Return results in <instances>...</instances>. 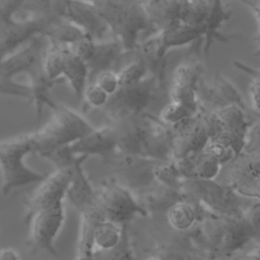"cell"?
Returning <instances> with one entry per match:
<instances>
[{"instance_id":"277c9868","label":"cell","mask_w":260,"mask_h":260,"mask_svg":"<svg viewBox=\"0 0 260 260\" xmlns=\"http://www.w3.org/2000/svg\"><path fill=\"white\" fill-rule=\"evenodd\" d=\"M23 1L0 0V49L4 58L35 37H46L52 22L58 18H18Z\"/></svg>"},{"instance_id":"e575fe53","label":"cell","mask_w":260,"mask_h":260,"mask_svg":"<svg viewBox=\"0 0 260 260\" xmlns=\"http://www.w3.org/2000/svg\"><path fill=\"white\" fill-rule=\"evenodd\" d=\"M122 235V225L104 219L98 223L93 234L94 250H108L115 247Z\"/></svg>"},{"instance_id":"6da1fadb","label":"cell","mask_w":260,"mask_h":260,"mask_svg":"<svg viewBox=\"0 0 260 260\" xmlns=\"http://www.w3.org/2000/svg\"><path fill=\"white\" fill-rule=\"evenodd\" d=\"M88 1L93 3L125 53H132L140 43V36L152 28L144 0Z\"/></svg>"},{"instance_id":"6125c7cd","label":"cell","mask_w":260,"mask_h":260,"mask_svg":"<svg viewBox=\"0 0 260 260\" xmlns=\"http://www.w3.org/2000/svg\"><path fill=\"white\" fill-rule=\"evenodd\" d=\"M257 250H258V252H259V254H260V247H258V248H257Z\"/></svg>"},{"instance_id":"f546056e","label":"cell","mask_w":260,"mask_h":260,"mask_svg":"<svg viewBox=\"0 0 260 260\" xmlns=\"http://www.w3.org/2000/svg\"><path fill=\"white\" fill-rule=\"evenodd\" d=\"M63 54V75L67 80L77 100H82L83 92L88 83V68L85 62L77 57L69 46L61 45Z\"/></svg>"},{"instance_id":"d4e9b609","label":"cell","mask_w":260,"mask_h":260,"mask_svg":"<svg viewBox=\"0 0 260 260\" xmlns=\"http://www.w3.org/2000/svg\"><path fill=\"white\" fill-rule=\"evenodd\" d=\"M123 54L125 52L121 43L114 38L96 42L92 57L86 64L88 68V83H92L100 73L113 70V67Z\"/></svg>"},{"instance_id":"bcb514c9","label":"cell","mask_w":260,"mask_h":260,"mask_svg":"<svg viewBox=\"0 0 260 260\" xmlns=\"http://www.w3.org/2000/svg\"><path fill=\"white\" fill-rule=\"evenodd\" d=\"M203 150L208 154L212 155L214 158H216L218 162L221 165V167L228 165L236 157V154L231 147L225 146L211 139L208 141Z\"/></svg>"},{"instance_id":"74e56055","label":"cell","mask_w":260,"mask_h":260,"mask_svg":"<svg viewBox=\"0 0 260 260\" xmlns=\"http://www.w3.org/2000/svg\"><path fill=\"white\" fill-rule=\"evenodd\" d=\"M153 177L156 182L171 189L181 191L184 179L173 159L156 161L153 167Z\"/></svg>"},{"instance_id":"7bdbcfd3","label":"cell","mask_w":260,"mask_h":260,"mask_svg":"<svg viewBox=\"0 0 260 260\" xmlns=\"http://www.w3.org/2000/svg\"><path fill=\"white\" fill-rule=\"evenodd\" d=\"M207 14L206 0H190L182 22L192 26H203Z\"/></svg>"},{"instance_id":"836d02e7","label":"cell","mask_w":260,"mask_h":260,"mask_svg":"<svg viewBox=\"0 0 260 260\" xmlns=\"http://www.w3.org/2000/svg\"><path fill=\"white\" fill-rule=\"evenodd\" d=\"M92 260H139L130 240L129 224L122 225L119 243L108 250H94Z\"/></svg>"},{"instance_id":"d6a6232c","label":"cell","mask_w":260,"mask_h":260,"mask_svg":"<svg viewBox=\"0 0 260 260\" xmlns=\"http://www.w3.org/2000/svg\"><path fill=\"white\" fill-rule=\"evenodd\" d=\"M85 37L87 36L81 28L62 17L56 18L46 34L48 40L65 46H71Z\"/></svg>"},{"instance_id":"7402d4cb","label":"cell","mask_w":260,"mask_h":260,"mask_svg":"<svg viewBox=\"0 0 260 260\" xmlns=\"http://www.w3.org/2000/svg\"><path fill=\"white\" fill-rule=\"evenodd\" d=\"M26 75L28 77V85L31 93L30 104L35 105L37 119L40 121L45 107L50 108L52 111L56 109L58 103L52 96V88L57 84L63 83V81L51 80L44 71L43 61L32 67Z\"/></svg>"},{"instance_id":"ab89813d","label":"cell","mask_w":260,"mask_h":260,"mask_svg":"<svg viewBox=\"0 0 260 260\" xmlns=\"http://www.w3.org/2000/svg\"><path fill=\"white\" fill-rule=\"evenodd\" d=\"M54 0H24L17 14L18 18H54Z\"/></svg>"},{"instance_id":"ba28073f","label":"cell","mask_w":260,"mask_h":260,"mask_svg":"<svg viewBox=\"0 0 260 260\" xmlns=\"http://www.w3.org/2000/svg\"><path fill=\"white\" fill-rule=\"evenodd\" d=\"M65 222L64 202L42 209L30 216L28 224V245L31 250H42L57 256L56 239Z\"/></svg>"},{"instance_id":"e0dca14e","label":"cell","mask_w":260,"mask_h":260,"mask_svg":"<svg viewBox=\"0 0 260 260\" xmlns=\"http://www.w3.org/2000/svg\"><path fill=\"white\" fill-rule=\"evenodd\" d=\"M223 179L217 180L239 194L260 178V153H241L223 166Z\"/></svg>"},{"instance_id":"83f0119b","label":"cell","mask_w":260,"mask_h":260,"mask_svg":"<svg viewBox=\"0 0 260 260\" xmlns=\"http://www.w3.org/2000/svg\"><path fill=\"white\" fill-rule=\"evenodd\" d=\"M203 26H192L180 22L170 28L157 32L159 52L161 55H169L171 50L191 45L203 38Z\"/></svg>"},{"instance_id":"6f0895ef","label":"cell","mask_w":260,"mask_h":260,"mask_svg":"<svg viewBox=\"0 0 260 260\" xmlns=\"http://www.w3.org/2000/svg\"><path fill=\"white\" fill-rule=\"evenodd\" d=\"M160 1L161 0H144V3L146 5V7L149 8V7H152V6L156 5V4H158Z\"/></svg>"},{"instance_id":"f6af8a7d","label":"cell","mask_w":260,"mask_h":260,"mask_svg":"<svg viewBox=\"0 0 260 260\" xmlns=\"http://www.w3.org/2000/svg\"><path fill=\"white\" fill-rule=\"evenodd\" d=\"M110 95L106 93L96 83H88L84 89L82 100L84 101V105L93 108L100 109L104 108L109 101Z\"/></svg>"},{"instance_id":"b9f144b4","label":"cell","mask_w":260,"mask_h":260,"mask_svg":"<svg viewBox=\"0 0 260 260\" xmlns=\"http://www.w3.org/2000/svg\"><path fill=\"white\" fill-rule=\"evenodd\" d=\"M0 94L26 100L30 103L31 93L28 84L17 82L15 78H9L0 74Z\"/></svg>"},{"instance_id":"9f6ffc18","label":"cell","mask_w":260,"mask_h":260,"mask_svg":"<svg viewBox=\"0 0 260 260\" xmlns=\"http://www.w3.org/2000/svg\"><path fill=\"white\" fill-rule=\"evenodd\" d=\"M253 41L257 44V50L255 51V54L257 55V56H259L260 55V29L258 30V32L253 37Z\"/></svg>"},{"instance_id":"7a4b0ae2","label":"cell","mask_w":260,"mask_h":260,"mask_svg":"<svg viewBox=\"0 0 260 260\" xmlns=\"http://www.w3.org/2000/svg\"><path fill=\"white\" fill-rule=\"evenodd\" d=\"M94 128L82 115L58 103L51 119L38 130L30 132L35 153L41 156L58 147L70 145Z\"/></svg>"},{"instance_id":"8fae6325","label":"cell","mask_w":260,"mask_h":260,"mask_svg":"<svg viewBox=\"0 0 260 260\" xmlns=\"http://www.w3.org/2000/svg\"><path fill=\"white\" fill-rule=\"evenodd\" d=\"M107 123L114 130L118 151L141 155L147 123V114L145 112L108 118Z\"/></svg>"},{"instance_id":"f35d334b","label":"cell","mask_w":260,"mask_h":260,"mask_svg":"<svg viewBox=\"0 0 260 260\" xmlns=\"http://www.w3.org/2000/svg\"><path fill=\"white\" fill-rule=\"evenodd\" d=\"M196 114L197 113L193 112L183 104L171 101L162 108L158 120L172 129H175Z\"/></svg>"},{"instance_id":"2e32d148","label":"cell","mask_w":260,"mask_h":260,"mask_svg":"<svg viewBox=\"0 0 260 260\" xmlns=\"http://www.w3.org/2000/svg\"><path fill=\"white\" fill-rule=\"evenodd\" d=\"M150 255L161 260H207V255L201 251L186 233L172 229L165 238L155 240Z\"/></svg>"},{"instance_id":"f5cc1de1","label":"cell","mask_w":260,"mask_h":260,"mask_svg":"<svg viewBox=\"0 0 260 260\" xmlns=\"http://www.w3.org/2000/svg\"><path fill=\"white\" fill-rule=\"evenodd\" d=\"M240 195L252 200H260V178L248 188L243 190Z\"/></svg>"},{"instance_id":"d6986e66","label":"cell","mask_w":260,"mask_h":260,"mask_svg":"<svg viewBox=\"0 0 260 260\" xmlns=\"http://www.w3.org/2000/svg\"><path fill=\"white\" fill-rule=\"evenodd\" d=\"M134 195L147 217L166 215L167 211L175 203L185 198L182 191L171 189L155 180L146 187L134 192Z\"/></svg>"},{"instance_id":"484cf974","label":"cell","mask_w":260,"mask_h":260,"mask_svg":"<svg viewBox=\"0 0 260 260\" xmlns=\"http://www.w3.org/2000/svg\"><path fill=\"white\" fill-rule=\"evenodd\" d=\"M207 3V14L203 24V54L205 57L208 56L210 48L214 41L228 43L230 38L222 35L219 28L225 20L229 19V11L224 8L222 0H206Z\"/></svg>"},{"instance_id":"9c48e42d","label":"cell","mask_w":260,"mask_h":260,"mask_svg":"<svg viewBox=\"0 0 260 260\" xmlns=\"http://www.w3.org/2000/svg\"><path fill=\"white\" fill-rule=\"evenodd\" d=\"M105 160L116 171V180L133 193L154 181L153 167L158 160L142 155L129 154L116 150Z\"/></svg>"},{"instance_id":"ffe728a7","label":"cell","mask_w":260,"mask_h":260,"mask_svg":"<svg viewBox=\"0 0 260 260\" xmlns=\"http://www.w3.org/2000/svg\"><path fill=\"white\" fill-rule=\"evenodd\" d=\"M70 150L75 155H99L107 158L117 150V142L114 130L110 124H105L100 128H94L89 134L69 145Z\"/></svg>"},{"instance_id":"ee69618b","label":"cell","mask_w":260,"mask_h":260,"mask_svg":"<svg viewBox=\"0 0 260 260\" xmlns=\"http://www.w3.org/2000/svg\"><path fill=\"white\" fill-rule=\"evenodd\" d=\"M243 217L250 230L253 241L260 240V200H252L243 212Z\"/></svg>"},{"instance_id":"30bf717a","label":"cell","mask_w":260,"mask_h":260,"mask_svg":"<svg viewBox=\"0 0 260 260\" xmlns=\"http://www.w3.org/2000/svg\"><path fill=\"white\" fill-rule=\"evenodd\" d=\"M74 164L69 168L56 169L52 174L47 175L43 181L38 183L37 188L26 200L23 213L25 223L36 212L65 201L66 193L73 176Z\"/></svg>"},{"instance_id":"3957f363","label":"cell","mask_w":260,"mask_h":260,"mask_svg":"<svg viewBox=\"0 0 260 260\" xmlns=\"http://www.w3.org/2000/svg\"><path fill=\"white\" fill-rule=\"evenodd\" d=\"M29 153H35L31 134L0 140V174L1 192L9 195L22 187L38 184L48 174L40 173L30 169L25 158Z\"/></svg>"},{"instance_id":"94428289","label":"cell","mask_w":260,"mask_h":260,"mask_svg":"<svg viewBox=\"0 0 260 260\" xmlns=\"http://www.w3.org/2000/svg\"><path fill=\"white\" fill-rule=\"evenodd\" d=\"M257 244H258V247H260V240L257 242Z\"/></svg>"},{"instance_id":"8d00e7d4","label":"cell","mask_w":260,"mask_h":260,"mask_svg":"<svg viewBox=\"0 0 260 260\" xmlns=\"http://www.w3.org/2000/svg\"><path fill=\"white\" fill-rule=\"evenodd\" d=\"M191 157L194 175L193 179L213 180L217 178L222 167L216 158L204 150L191 154Z\"/></svg>"},{"instance_id":"cb8c5ba5","label":"cell","mask_w":260,"mask_h":260,"mask_svg":"<svg viewBox=\"0 0 260 260\" xmlns=\"http://www.w3.org/2000/svg\"><path fill=\"white\" fill-rule=\"evenodd\" d=\"M78 214L80 221L75 260H92V254L94 251V230L98 223L105 219V216L98 204V201L91 207Z\"/></svg>"},{"instance_id":"5b68a950","label":"cell","mask_w":260,"mask_h":260,"mask_svg":"<svg viewBox=\"0 0 260 260\" xmlns=\"http://www.w3.org/2000/svg\"><path fill=\"white\" fill-rule=\"evenodd\" d=\"M181 191L185 196L198 201L209 211L228 217L242 216L252 199L243 197L234 188L216 179H187Z\"/></svg>"},{"instance_id":"8992f818","label":"cell","mask_w":260,"mask_h":260,"mask_svg":"<svg viewBox=\"0 0 260 260\" xmlns=\"http://www.w3.org/2000/svg\"><path fill=\"white\" fill-rule=\"evenodd\" d=\"M96 201L105 219L119 225L129 224L136 216L147 217L134 193L112 179L95 189Z\"/></svg>"},{"instance_id":"52a82bcc","label":"cell","mask_w":260,"mask_h":260,"mask_svg":"<svg viewBox=\"0 0 260 260\" xmlns=\"http://www.w3.org/2000/svg\"><path fill=\"white\" fill-rule=\"evenodd\" d=\"M156 90H159L157 80L148 74L140 82L120 86L119 89L109 98L103 108L108 118H114L128 114H141L151 104Z\"/></svg>"},{"instance_id":"603a6c76","label":"cell","mask_w":260,"mask_h":260,"mask_svg":"<svg viewBox=\"0 0 260 260\" xmlns=\"http://www.w3.org/2000/svg\"><path fill=\"white\" fill-rule=\"evenodd\" d=\"M133 52L136 53V59L145 65L148 74L155 77L159 90H165L169 55L160 54L157 35L139 43Z\"/></svg>"},{"instance_id":"7c38bea8","label":"cell","mask_w":260,"mask_h":260,"mask_svg":"<svg viewBox=\"0 0 260 260\" xmlns=\"http://www.w3.org/2000/svg\"><path fill=\"white\" fill-rule=\"evenodd\" d=\"M62 18L77 25L95 42L106 41V37L111 34L106 21L88 0H66Z\"/></svg>"},{"instance_id":"f907efd6","label":"cell","mask_w":260,"mask_h":260,"mask_svg":"<svg viewBox=\"0 0 260 260\" xmlns=\"http://www.w3.org/2000/svg\"><path fill=\"white\" fill-rule=\"evenodd\" d=\"M211 260H260V254L258 250L253 252H244L243 250L223 254L212 258Z\"/></svg>"},{"instance_id":"680465c9","label":"cell","mask_w":260,"mask_h":260,"mask_svg":"<svg viewBox=\"0 0 260 260\" xmlns=\"http://www.w3.org/2000/svg\"><path fill=\"white\" fill-rule=\"evenodd\" d=\"M143 260H161V259L155 255H148Z\"/></svg>"},{"instance_id":"4dcf8cb0","label":"cell","mask_w":260,"mask_h":260,"mask_svg":"<svg viewBox=\"0 0 260 260\" xmlns=\"http://www.w3.org/2000/svg\"><path fill=\"white\" fill-rule=\"evenodd\" d=\"M149 21L157 32L181 22L180 0H161L158 4L147 8Z\"/></svg>"},{"instance_id":"816d5d0a","label":"cell","mask_w":260,"mask_h":260,"mask_svg":"<svg viewBox=\"0 0 260 260\" xmlns=\"http://www.w3.org/2000/svg\"><path fill=\"white\" fill-rule=\"evenodd\" d=\"M250 100L253 106V109L260 114V80L252 79L249 87Z\"/></svg>"},{"instance_id":"4fadbf2b","label":"cell","mask_w":260,"mask_h":260,"mask_svg":"<svg viewBox=\"0 0 260 260\" xmlns=\"http://www.w3.org/2000/svg\"><path fill=\"white\" fill-rule=\"evenodd\" d=\"M201 69L200 65L193 63L179 65L174 72L170 89L171 101L183 104L195 113L201 109L197 93L199 78L202 75Z\"/></svg>"},{"instance_id":"ac0fdd59","label":"cell","mask_w":260,"mask_h":260,"mask_svg":"<svg viewBox=\"0 0 260 260\" xmlns=\"http://www.w3.org/2000/svg\"><path fill=\"white\" fill-rule=\"evenodd\" d=\"M173 130L175 132V146L172 159L200 152L210 140L201 122L199 112Z\"/></svg>"},{"instance_id":"7dc6e473","label":"cell","mask_w":260,"mask_h":260,"mask_svg":"<svg viewBox=\"0 0 260 260\" xmlns=\"http://www.w3.org/2000/svg\"><path fill=\"white\" fill-rule=\"evenodd\" d=\"M242 153H260V118L251 122L246 133Z\"/></svg>"},{"instance_id":"681fc988","label":"cell","mask_w":260,"mask_h":260,"mask_svg":"<svg viewBox=\"0 0 260 260\" xmlns=\"http://www.w3.org/2000/svg\"><path fill=\"white\" fill-rule=\"evenodd\" d=\"M95 43L96 42L91 38L85 37L69 47L77 57H79L83 62L87 64V62L91 59L92 54L94 52Z\"/></svg>"},{"instance_id":"60d3db41","label":"cell","mask_w":260,"mask_h":260,"mask_svg":"<svg viewBox=\"0 0 260 260\" xmlns=\"http://www.w3.org/2000/svg\"><path fill=\"white\" fill-rule=\"evenodd\" d=\"M148 75L145 65L138 59L118 72L120 86H128L140 82Z\"/></svg>"},{"instance_id":"5bb4252c","label":"cell","mask_w":260,"mask_h":260,"mask_svg":"<svg viewBox=\"0 0 260 260\" xmlns=\"http://www.w3.org/2000/svg\"><path fill=\"white\" fill-rule=\"evenodd\" d=\"M174 146V130L160 122L158 118L147 114L141 155L154 160H169L173 157Z\"/></svg>"},{"instance_id":"d590c367","label":"cell","mask_w":260,"mask_h":260,"mask_svg":"<svg viewBox=\"0 0 260 260\" xmlns=\"http://www.w3.org/2000/svg\"><path fill=\"white\" fill-rule=\"evenodd\" d=\"M44 71L53 81H65L63 75V54L60 44L48 40L43 60Z\"/></svg>"},{"instance_id":"44dd1931","label":"cell","mask_w":260,"mask_h":260,"mask_svg":"<svg viewBox=\"0 0 260 260\" xmlns=\"http://www.w3.org/2000/svg\"><path fill=\"white\" fill-rule=\"evenodd\" d=\"M86 158L88 157L79 155L76 159L73 176L66 193V199L78 213L88 209L96 202L95 189L91 186L83 170V162Z\"/></svg>"},{"instance_id":"91938a15","label":"cell","mask_w":260,"mask_h":260,"mask_svg":"<svg viewBox=\"0 0 260 260\" xmlns=\"http://www.w3.org/2000/svg\"><path fill=\"white\" fill-rule=\"evenodd\" d=\"M3 59H4V55H3V53H2V51H1V49H0V62H1Z\"/></svg>"},{"instance_id":"4316f807","label":"cell","mask_w":260,"mask_h":260,"mask_svg":"<svg viewBox=\"0 0 260 260\" xmlns=\"http://www.w3.org/2000/svg\"><path fill=\"white\" fill-rule=\"evenodd\" d=\"M205 209L198 201L185 196L167 211L165 217L173 230L186 233L193 228Z\"/></svg>"},{"instance_id":"f1b7e54d","label":"cell","mask_w":260,"mask_h":260,"mask_svg":"<svg viewBox=\"0 0 260 260\" xmlns=\"http://www.w3.org/2000/svg\"><path fill=\"white\" fill-rule=\"evenodd\" d=\"M251 241H253V239L243 214L239 217H226L221 242L212 258L243 250Z\"/></svg>"},{"instance_id":"1f68e13d","label":"cell","mask_w":260,"mask_h":260,"mask_svg":"<svg viewBox=\"0 0 260 260\" xmlns=\"http://www.w3.org/2000/svg\"><path fill=\"white\" fill-rule=\"evenodd\" d=\"M220 118L223 130H226L235 136L245 141L247 130L251 122L247 119L246 111L237 105H229L215 110Z\"/></svg>"},{"instance_id":"c3c4849f","label":"cell","mask_w":260,"mask_h":260,"mask_svg":"<svg viewBox=\"0 0 260 260\" xmlns=\"http://www.w3.org/2000/svg\"><path fill=\"white\" fill-rule=\"evenodd\" d=\"M93 82L96 83L110 96L114 94L120 87L118 72H115L114 70H107L100 73Z\"/></svg>"},{"instance_id":"11a10c76","label":"cell","mask_w":260,"mask_h":260,"mask_svg":"<svg viewBox=\"0 0 260 260\" xmlns=\"http://www.w3.org/2000/svg\"><path fill=\"white\" fill-rule=\"evenodd\" d=\"M237 1L248 6L252 10V12L255 14L260 24V0H237Z\"/></svg>"},{"instance_id":"db71d44e","label":"cell","mask_w":260,"mask_h":260,"mask_svg":"<svg viewBox=\"0 0 260 260\" xmlns=\"http://www.w3.org/2000/svg\"><path fill=\"white\" fill-rule=\"evenodd\" d=\"M0 260H20V256L12 248H3L0 249Z\"/></svg>"},{"instance_id":"9a60e30c","label":"cell","mask_w":260,"mask_h":260,"mask_svg":"<svg viewBox=\"0 0 260 260\" xmlns=\"http://www.w3.org/2000/svg\"><path fill=\"white\" fill-rule=\"evenodd\" d=\"M47 47L48 39L46 37H35L24 47L6 56L0 62V74L9 78H14L20 73L26 74L43 61Z\"/></svg>"}]
</instances>
